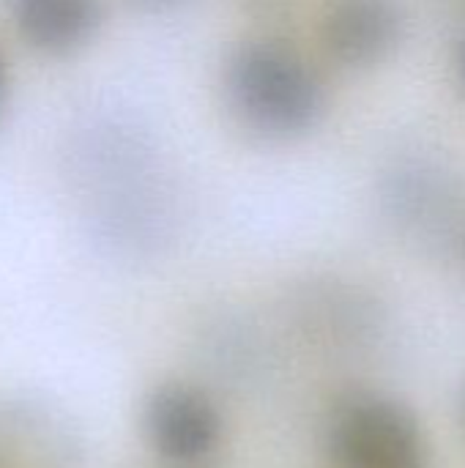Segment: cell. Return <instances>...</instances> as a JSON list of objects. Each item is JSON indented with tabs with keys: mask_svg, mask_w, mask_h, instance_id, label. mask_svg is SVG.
Instances as JSON below:
<instances>
[{
	"mask_svg": "<svg viewBox=\"0 0 465 468\" xmlns=\"http://www.w3.org/2000/svg\"><path fill=\"white\" fill-rule=\"evenodd\" d=\"M225 99L233 118L274 143L310 134L326 112V90L312 63L285 41H241L225 63Z\"/></svg>",
	"mask_w": 465,
	"mask_h": 468,
	"instance_id": "cell-1",
	"label": "cell"
},
{
	"mask_svg": "<svg viewBox=\"0 0 465 468\" xmlns=\"http://www.w3.org/2000/svg\"><path fill=\"white\" fill-rule=\"evenodd\" d=\"M334 468H428V441L417 414L375 389L340 395L326 422Z\"/></svg>",
	"mask_w": 465,
	"mask_h": 468,
	"instance_id": "cell-2",
	"label": "cell"
},
{
	"mask_svg": "<svg viewBox=\"0 0 465 468\" xmlns=\"http://www.w3.org/2000/svg\"><path fill=\"white\" fill-rule=\"evenodd\" d=\"M143 431L159 458L175 466H192L217 450L222 414L200 387L167 381L148 392L143 406Z\"/></svg>",
	"mask_w": 465,
	"mask_h": 468,
	"instance_id": "cell-3",
	"label": "cell"
},
{
	"mask_svg": "<svg viewBox=\"0 0 465 468\" xmlns=\"http://www.w3.org/2000/svg\"><path fill=\"white\" fill-rule=\"evenodd\" d=\"M406 27L400 0H329L321 16V44L337 66L359 71L389 60Z\"/></svg>",
	"mask_w": 465,
	"mask_h": 468,
	"instance_id": "cell-4",
	"label": "cell"
},
{
	"mask_svg": "<svg viewBox=\"0 0 465 468\" xmlns=\"http://www.w3.org/2000/svg\"><path fill=\"white\" fill-rule=\"evenodd\" d=\"M378 192L389 222L414 236H430L447 228L458 206L452 176L430 159L395 162L384 173Z\"/></svg>",
	"mask_w": 465,
	"mask_h": 468,
	"instance_id": "cell-5",
	"label": "cell"
},
{
	"mask_svg": "<svg viewBox=\"0 0 465 468\" xmlns=\"http://www.w3.org/2000/svg\"><path fill=\"white\" fill-rule=\"evenodd\" d=\"M19 36L38 52L71 55L101 27V0H11Z\"/></svg>",
	"mask_w": 465,
	"mask_h": 468,
	"instance_id": "cell-6",
	"label": "cell"
},
{
	"mask_svg": "<svg viewBox=\"0 0 465 468\" xmlns=\"http://www.w3.org/2000/svg\"><path fill=\"white\" fill-rule=\"evenodd\" d=\"M14 425L8 420L0 422V441L5 452H0V468H52L47 461V452L55 447L47 444V428L38 425V431H30L33 425Z\"/></svg>",
	"mask_w": 465,
	"mask_h": 468,
	"instance_id": "cell-7",
	"label": "cell"
},
{
	"mask_svg": "<svg viewBox=\"0 0 465 468\" xmlns=\"http://www.w3.org/2000/svg\"><path fill=\"white\" fill-rule=\"evenodd\" d=\"M132 5H137L140 11L148 14H162V11H173L175 5H181L184 0H129Z\"/></svg>",
	"mask_w": 465,
	"mask_h": 468,
	"instance_id": "cell-8",
	"label": "cell"
},
{
	"mask_svg": "<svg viewBox=\"0 0 465 468\" xmlns=\"http://www.w3.org/2000/svg\"><path fill=\"white\" fill-rule=\"evenodd\" d=\"M455 74H458V82L465 90V30L463 36L458 38V47H455Z\"/></svg>",
	"mask_w": 465,
	"mask_h": 468,
	"instance_id": "cell-9",
	"label": "cell"
},
{
	"mask_svg": "<svg viewBox=\"0 0 465 468\" xmlns=\"http://www.w3.org/2000/svg\"><path fill=\"white\" fill-rule=\"evenodd\" d=\"M3 96H5V63L0 58V104H3Z\"/></svg>",
	"mask_w": 465,
	"mask_h": 468,
	"instance_id": "cell-10",
	"label": "cell"
},
{
	"mask_svg": "<svg viewBox=\"0 0 465 468\" xmlns=\"http://www.w3.org/2000/svg\"><path fill=\"white\" fill-rule=\"evenodd\" d=\"M463 422H465V392H463Z\"/></svg>",
	"mask_w": 465,
	"mask_h": 468,
	"instance_id": "cell-11",
	"label": "cell"
},
{
	"mask_svg": "<svg viewBox=\"0 0 465 468\" xmlns=\"http://www.w3.org/2000/svg\"><path fill=\"white\" fill-rule=\"evenodd\" d=\"M463 255H465V230H463Z\"/></svg>",
	"mask_w": 465,
	"mask_h": 468,
	"instance_id": "cell-12",
	"label": "cell"
}]
</instances>
